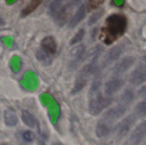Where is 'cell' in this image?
Here are the masks:
<instances>
[{
    "label": "cell",
    "mask_w": 146,
    "mask_h": 145,
    "mask_svg": "<svg viewBox=\"0 0 146 145\" xmlns=\"http://www.w3.org/2000/svg\"><path fill=\"white\" fill-rule=\"evenodd\" d=\"M128 26L126 16L121 14H113L106 18L101 29L103 41L106 45H111L125 34Z\"/></svg>",
    "instance_id": "cell-1"
},
{
    "label": "cell",
    "mask_w": 146,
    "mask_h": 145,
    "mask_svg": "<svg viewBox=\"0 0 146 145\" xmlns=\"http://www.w3.org/2000/svg\"><path fill=\"white\" fill-rule=\"evenodd\" d=\"M91 59L80 69L76 77L74 88L72 89V94H76L83 90L88 82L90 77L97 70V61L100 55L98 54H91Z\"/></svg>",
    "instance_id": "cell-2"
},
{
    "label": "cell",
    "mask_w": 146,
    "mask_h": 145,
    "mask_svg": "<svg viewBox=\"0 0 146 145\" xmlns=\"http://www.w3.org/2000/svg\"><path fill=\"white\" fill-rule=\"evenodd\" d=\"M91 99L88 102V112L93 116L99 115L106 108L111 105L112 97L103 95L99 90L90 91Z\"/></svg>",
    "instance_id": "cell-3"
},
{
    "label": "cell",
    "mask_w": 146,
    "mask_h": 145,
    "mask_svg": "<svg viewBox=\"0 0 146 145\" xmlns=\"http://www.w3.org/2000/svg\"><path fill=\"white\" fill-rule=\"evenodd\" d=\"M81 0H70L68 3L64 4L55 14V21L58 26H63L68 21L74 9L78 5Z\"/></svg>",
    "instance_id": "cell-4"
},
{
    "label": "cell",
    "mask_w": 146,
    "mask_h": 145,
    "mask_svg": "<svg viewBox=\"0 0 146 145\" xmlns=\"http://www.w3.org/2000/svg\"><path fill=\"white\" fill-rule=\"evenodd\" d=\"M137 117L135 114H132L126 117L123 118L116 126L115 127L114 132L115 136L118 138H123L126 136L135 124Z\"/></svg>",
    "instance_id": "cell-5"
},
{
    "label": "cell",
    "mask_w": 146,
    "mask_h": 145,
    "mask_svg": "<svg viewBox=\"0 0 146 145\" xmlns=\"http://www.w3.org/2000/svg\"><path fill=\"white\" fill-rule=\"evenodd\" d=\"M124 49H125V45L123 44H118L111 48L103 58L102 63H101V68L104 69L112 65L122 55Z\"/></svg>",
    "instance_id": "cell-6"
},
{
    "label": "cell",
    "mask_w": 146,
    "mask_h": 145,
    "mask_svg": "<svg viewBox=\"0 0 146 145\" xmlns=\"http://www.w3.org/2000/svg\"><path fill=\"white\" fill-rule=\"evenodd\" d=\"M146 136V121L137 125L124 145H139Z\"/></svg>",
    "instance_id": "cell-7"
},
{
    "label": "cell",
    "mask_w": 146,
    "mask_h": 145,
    "mask_svg": "<svg viewBox=\"0 0 146 145\" xmlns=\"http://www.w3.org/2000/svg\"><path fill=\"white\" fill-rule=\"evenodd\" d=\"M85 57V47L83 45H78L74 47L70 52L68 58V65L69 68H76L82 62Z\"/></svg>",
    "instance_id": "cell-8"
},
{
    "label": "cell",
    "mask_w": 146,
    "mask_h": 145,
    "mask_svg": "<svg viewBox=\"0 0 146 145\" xmlns=\"http://www.w3.org/2000/svg\"><path fill=\"white\" fill-rule=\"evenodd\" d=\"M146 80V61H143L131 73L129 82L133 86H140Z\"/></svg>",
    "instance_id": "cell-9"
},
{
    "label": "cell",
    "mask_w": 146,
    "mask_h": 145,
    "mask_svg": "<svg viewBox=\"0 0 146 145\" xmlns=\"http://www.w3.org/2000/svg\"><path fill=\"white\" fill-rule=\"evenodd\" d=\"M135 63V58L133 57H126L118 63L113 68V78H120L125 72H126Z\"/></svg>",
    "instance_id": "cell-10"
},
{
    "label": "cell",
    "mask_w": 146,
    "mask_h": 145,
    "mask_svg": "<svg viewBox=\"0 0 146 145\" xmlns=\"http://www.w3.org/2000/svg\"><path fill=\"white\" fill-rule=\"evenodd\" d=\"M124 80L121 78H113L104 85V92L108 96L112 97L118 92L124 85Z\"/></svg>",
    "instance_id": "cell-11"
},
{
    "label": "cell",
    "mask_w": 146,
    "mask_h": 145,
    "mask_svg": "<svg viewBox=\"0 0 146 145\" xmlns=\"http://www.w3.org/2000/svg\"><path fill=\"white\" fill-rule=\"evenodd\" d=\"M41 48L51 55H54L57 51V44L54 38L51 36L45 37L41 41Z\"/></svg>",
    "instance_id": "cell-12"
},
{
    "label": "cell",
    "mask_w": 146,
    "mask_h": 145,
    "mask_svg": "<svg viewBox=\"0 0 146 145\" xmlns=\"http://www.w3.org/2000/svg\"><path fill=\"white\" fill-rule=\"evenodd\" d=\"M86 14V6L85 4H82L78 8V9L77 10L75 14L70 19L68 26L70 28H74V27L76 26L85 18Z\"/></svg>",
    "instance_id": "cell-13"
},
{
    "label": "cell",
    "mask_w": 146,
    "mask_h": 145,
    "mask_svg": "<svg viewBox=\"0 0 146 145\" xmlns=\"http://www.w3.org/2000/svg\"><path fill=\"white\" fill-rule=\"evenodd\" d=\"M54 55H51L50 53H47L46 51H44L42 48H39L36 52V58L41 63H42L44 65L48 66L51 65L54 61Z\"/></svg>",
    "instance_id": "cell-14"
},
{
    "label": "cell",
    "mask_w": 146,
    "mask_h": 145,
    "mask_svg": "<svg viewBox=\"0 0 146 145\" xmlns=\"http://www.w3.org/2000/svg\"><path fill=\"white\" fill-rule=\"evenodd\" d=\"M4 122L8 127H14L18 123V117L13 109H8L5 110L4 114Z\"/></svg>",
    "instance_id": "cell-15"
},
{
    "label": "cell",
    "mask_w": 146,
    "mask_h": 145,
    "mask_svg": "<svg viewBox=\"0 0 146 145\" xmlns=\"http://www.w3.org/2000/svg\"><path fill=\"white\" fill-rule=\"evenodd\" d=\"M135 95L134 92L131 90H126L122 93V95L120 97V99L118 100V103L124 105L126 107H129L130 105L132 104Z\"/></svg>",
    "instance_id": "cell-16"
},
{
    "label": "cell",
    "mask_w": 146,
    "mask_h": 145,
    "mask_svg": "<svg viewBox=\"0 0 146 145\" xmlns=\"http://www.w3.org/2000/svg\"><path fill=\"white\" fill-rule=\"evenodd\" d=\"M44 0H31L30 2L29 3L28 5L21 11V16L24 17L27 16L29 15L32 12H34L42 3Z\"/></svg>",
    "instance_id": "cell-17"
},
{
    "label": "cell",
    "mask_w": 146,
    "mask_h": 145,
    "mask_svg": "<svg viewBox=\"0 0 146 145\" xmlns=\"http://www.w3.org/2000/svg\"><path fill=\"white\" fill-rule=\"evenodd\" d=\"M21 119H22L23 122L29 127L33 128L35 126L36 124V119L34 118V115L29 112L28 110L24 109L21 112Z\"/></svg>",
    "instance_id": "cell-18"
},
{
    "label": "cell",
    "mask_w": 146,
    "mask_h": 145,
    "mask_svg": "<svg viewBox=\"0 0 146 145\" xmlns=\"http://www.w3.org/2000/svg\"><path fill=\"white\" fill-rule=\"evenodd\" d=\"M134 112H135L134 114L136 115L137 117H146V101L143 100L138 102L135 106Z\"/></svg>",
    "instance_id": "cell-19"
},
{
    "label": "cell",
    "mask_w": 146,
    "mask_h": 145,
    "mask_svg": "<svg viewBox=\"0 0 146 145\" xmlns=\"http://www.w3.org/2000/svg\"><path fill=\"white\" fill-rule=\"evenodd\" d=\"M68 0H54L49 7L50 11L52 14H56L60 9L66 4Z\"/></svg>",
    "instance_id": "cell-20"
},
{
    "label": "cell",
    "mask_w": 146,
    "mask_h": 145,
    "mask_svg": "<svg viewBox=\"0 0 146 145\" xmlns=\"http://www.w3.org/2000/svg\"><path fill=\"white\" fill-rule=\"evenodd\" d=\"M84 34H85V31L83 28L80 29L76 34V35L71 38V41H70V45H74V44H76L78 43H79L83 39V38H84Z\"/></svg>",
    "instance_id": "cell-21"
},
{
    "label": "cell",
    "mask_w": 146,
    "mask_h": 145,
    "mask_svg": "<svg viewBox=\"0 0 146 145\" xmlns=\"http://www.w3.org/2000/svg\"><path fill=\"white\" fill-rule=\"evenodd\" d=\"M103 14H104V11H97V12L94 13L91 16V17L88 19V26H92L93 24H94L95 23H96L100 18L102 17Z\"/></svg>",
    "instance_id": "cell-22"
},
{
    "label": "cell",
    "mask_w": 146,
    "mask_h": 145,
    "mask_svg": "<svg viewBox=\"0 0 146 145\" xmlns=\"http://www.w3.org/2000/svg\"><path fill=\"white\" fill-rule=\"evenodd\" d=\"M105 0H88V10H94L98 9L100 6L102 5Z\"/></svg>",
    "instance_id": "cell-23"
},
{
    "label": "cell",
    "mask_w": 146,
    "mask_h": 145,
    "mask_svg": "<svg viewBox=\"0 0 146 145\" xmlns=\"http://www.w3.org/2000/svg\"><path fill=\"white\" fill-rule=\"evenodd\" d=\"M22 138L24 141L27 142H31L35 139V134L30 130H27L22 133Z\"/></svg>",
    "instance_id": "cell-24"
},
{
    "label": "cell",
    "mask_w": 146,
    "mask_h": 145,
    "mask_svg": "<svg viewBox=\"0 0 146 145\" xmlns=\"http://www.w3.org/2000/svg\"><path fill=\"white\" fill-rule=\"evenodd\" d=\"M138 95L142 98L143 100L146 101V85L141 87L138 90Z\"/></svg>",
    "instance_id": "cell-25"
},
{
    "label": "cell",
    "mask_w": 146,
    "mask_h": 145,
    "mask_svg": "<svg viewBox=\"0 0 146 145\" xmlns=\"http://www.w3.org/2000/svg\"><path fill=\"white\" fill-rule=\"evenodd\" d=\"M4 24H5V21H4V20L2 18V17L0 16V26L4 25Z\"/></svg>",
    "instance_id": "cell-26"
},
{
    "label": "cell",
    "mask_w": 146,
    "mask_h": 145,
    "mask_svg": "<svg viewBox=\"0 0 146 145\" xmlns=\"http://www.w3.org/2000/svg\"><path fill=\"white\" fill-rule=\"evenodd\" d=\"M53 145H64V144L61 143V142H55V143L53 144Z\"/></svg>",
    "instance_id": "cell-27"
},
{
    "label": "cell",
    "mask_w": 146,
    "mask_h": 145,
    "mask_svg": "<svg viewBox=\"0 0 146 145\" xmlns=\"http://www.w3.org/2000/svg\"><path fill=\"white\" fill-rule=\"evenodd\" d=\"M2 145H5V144H2Z\"/></svg>",
    "instance_id": "cell-28"
},
{
    "label": "cell",
    "mask_w": 146,
    "mask_h": 145,
    "mask_svg": "<svg viewBox=\"0 0 146 145\" xmlns=\"http://www.w3.org/2000/svg\"><path fill=\"white\" fill-rule=\"evenodd\" d=\"M145 145H146V142H145Z\"/></svg>",
    "instance_id": "cell-29"
}]
</instances>
